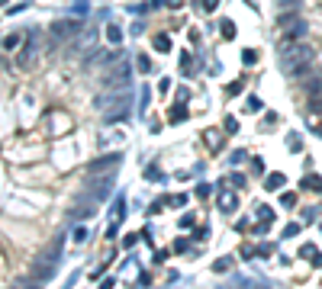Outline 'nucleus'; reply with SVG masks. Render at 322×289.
I'll list each match as a JSON object with an SVG mask.
<instances>
[{
    "label": "nucleus",
    "mask_w": 322,
    "mask_h": 289,
    "mask_svg": "<svg viewBox=\"0 0 322 289\" xmlns=\"http://www.w3.org/2000/svg\"><path fill=\"white\" fill-rule=\"evenodd\" d=\"M119 164H123V154H103V158L91 161L87 174H91V177H97V174H103V177H113L116 170H119Z\"/></svg>",
    "instance_id": "0eeeda50"
},
{
    "label": "nucleus",
    "mask_w": 322,
    "mask_h": 289,
    "mask_svg": "<svg viewBox=\"0 0 322 289\" xmlns=\"http://www.w3.org/2000/svg\"><path fill=\"white\" fill-rule=\"evenodd\" d=\"M174 251H177V254L187 251V241H184V238H177V241H174Z\"/></svg>",
    "instance_id": "864d4df0"
},
{
    "label": "nucleus",
    "mask_w": 322,
    "mask_h": 289,
    "mask_svg": "<svg viewBox=\"0 0 322 289\" xmlns=\"http://www.w3.org/2000/svg\"><path fill=\"white\" fill-rule=\"evenodd\" d=\"M87 235H91V231H87L84 225H77V228L71 231V241H74V244H84V241H87Z\"/></svg>",
    "instance_id": "4be33fe9"
},
{
    "label": "nucleus",
    "mask_w": 322,
    "mask_h": 289,
    "mask_svg": "<svg viewBox=\"0 0 322 289\" xmlns=\"http://www.w3.org/2000/svg\"><path fill=\"white\" fill-rule=\"evenodd\" d=\"M107 39L113 42V45H119V42H123V29H119L116 23H110V26H107Z\"/></svg>",
    "instance_id": "a211bd4d"
},
{
    "label": "nucleus",
    "mask_w": 322,
    "mask_h": 289,
    "mask_svg": "<svg viewBox=\"0 0 322 289\" xmlns=\"http://www.w3.org/2000/svg\"><path fill=\"white\" fill-rule=\"evenodd\" d=\"M254 254H258V251H254L252 244H242V257H254Z\"/></svg>",
    "instance_id": "09e8293b"
},
{
    "label": "nucleus",
    "mask_w": 322,
    "mask_h": 289,
    "mask_svg": "<svg viewBox=\"0 0 322 289\" xmlns=\"http://www.w3.org/2000/svg\"><path fill=\"white\" fill-rule=\"evenodd\" d=\"M136 68L142 71V74H148V71H152V58H148V55H138V58H136Z\"/></svg>",
    "instance_id": "a878e982"
},
{
    "label": "nucleus",
    "mask_w": 322,
    "mask_h": 289,
    "mask_svg": "<svg viewBox=\"0 0 322 289\" xmlns=\"http://www.w3.org/2000/svg\"><path fill=\"white\" fill-rule=\"evenodd\" d=\"M184 119H190V109H187L184 103H177V106L168 113V122H184Z\"/></svg>",
    "instance_id": "2eb2a0df"
},
{
    "label": "nucleus",
    "mask_w": 322,
    "mask_h": 289,
    "mask_svg": "<svg viewBox=\"0 0 322 289\" xmlns=\"http://www.w3.org/2000/svg\"><path fill=\"white\" fill-rule=\"evenodd\" d=\"M277 29H280V39H290V42H297V39L306 36V23H303V16H299L297 10L277 16Z\"/></svg>",
    "instance_id": "39448f33"
},
{
    "label": "nucleus",
    "mask_w": 322,
    "mask_h": 289,
    "mask_svg": "<svg viewBox=\"0 0 322 289\" xmlns=\"http://www.w3.org/2000/svg\"><path fill=\"white\" fill-rule=\"evenodd\" d=\"M181 225H184V228H190V225H193V212H187V215H181Z\"/></svg>",
    "instance_id": "603ef678"
},
{
    "label": "nucleus",
    "mask_w": 322,
    "mask_h": 289,
    "mask_svg": "<svg viewBox=\"0 0 322 289\" xmlns=\"http://www.w3.org/2000/svg\"><path fill=\"white\" fill-rule=\"evenodd\" d=\"M223 129H226V135H235V132H238V119H232V116H226Z\"/></svg>",
    "instance_id": "72a5a7b5"
},
{
    "label": "nucleus",
    "mask_w": 322,
    "mask_h": 289,
    "mask_svg": "<svg viewBox=\"0 0 322 289\" xmlns=\"http://www.w3.org/2000/svg\"><path fill=\"white\" fill-rule=\"evenodd\" d=\"M20 42H23V36H20V32H10V36L3 39V48H7V52H10V48H16V45H20Z\"/></svg>",
    "instance_id": "bb28decb"
},
{
    "label": "nucleus",
    "mask_w": 322,
    "mask_h": 289,
    "mask_svg": "<svg viewBox=\"0 0 322 289\" xmlns=\"http://www.w3.org/2000/svg\"><path fill=\"white\" fill-rule=\"evenodd\" d=\"M71 222H84V219H93L97 215V203H87V199H77L74 209H71Z\"/></svg>",
    "instance_id": "6e6552de"
},
{
    "label": "nucleus",
    "mask_w": 322,
    "mask_h": 289,
    "mask_svg": "<svg viewBox=\"0 0 322 289\" xmlns=\"http://www.w3.org/2000/svg\"><path fill=\"white\" fill-rule=\"evenodd\" d=\"M229 267H232V257H219V260L213 264V270H216V273H226Z\"/></svg>",
    "instance_id": "473e14b6"
},
{
    "label": "nucleus",
    "mask_w": 322,
    "mask_h": 289,
    "mask_svg": "<svg viewBox=\"0 0 322 289\" xmlns=\"http://www.w3.org/2000/svg\"><path fill=\"white\" fill-rule=\"evenodd\" d=\"M207 235H209V225H200V228L193 231V238H197V241H207Z\"/></svg>",
    "instance_id": "79ce46f5"
},
{
    "label": "nucleus",
    "mask_w": 322,
    "mask_h": 289,
    "mask_svg": "<svg viewBox=\"0 0 322 289\" xmlns=\"http://www.w3.org/2000/svg\"><path fill=\"white\" fill-rule=\"evenodd\" d=\"M123 215H126V199L116 196L113 199V209H110V219H113V222H123Z\"/></svg>",
    "instance_id": "4468645a"
},
{
    "label": "nucleus",
    "mask_w": 322,
    "mask_h": 289,
    "mask_svg": "<svg viewBox=\"0 0 322 289\" xmlns=\"http://www.w3.org/2000/svg\"><path fill=\"white\" fill-rule=\"evenodd\" d=\"M148 97H152V93H148V87H142V100H138V113H142V116L148 113Z\"/></svg>",
    "instance_id": "f704fd0d"
},
{
    "label": "nucleus",
    "mask_w": 322,
    "mask_h": 289,
    "mask_svg": "<svg viewBox=\"0 0 322 289\" xmlns=\"http://www.w3.org/2000/svg\"><path fill=\"white\" fill-rule=\"evenodd\" d=\"M258 254H261V257H271V254H274V244H261Z\"/></svg>",
    "instance_id": "de8ad7c7"
},
{
    "label": "nucleus",
    "mask_w": 322,
    "mask_h": 289,
    "mask_svg": "<svg viewBox=\"0 0 322 289\" xmlns=\"http://www.w3.org/2000/svg\"><path fill=\"white\" fill-rule=\"evenodd\" d=\"M299 3L303 0H280L277 7H280V13H293V10H299Z\"/></svg>",
    "instance_id": "b1692460"
},
{
    "label": "nucleus",
    "mask_w": 322,
    "mask_h": 289,
    "mask_svg": "<svg viewBox=\"0 0 322 289\" xmlns=\"http://www.w3.org/2000/svg\"><path fill=\"white\" fill-rule=\"evenodd\" d=\"M93 42H97V29H81V39H77L74 52H77V55L91 52V48H93Z\"/></svg>",
    "instance_id": "9b49d317"
},
{
    "label": "nucleus",
    "mask_w": 322,
    "mask_h": 289,
    "mask_svg": "<svg viewBox=\"0 0 322 289\" xmlns=\"http://www.w3.org/2000/svg\"><path fill=\"white\" fill-rule=\"evenodd\" d=\"M254 61H258V52H254V48H245V52H242V64H245V68H252Z\"/></svg>",
    "instance_id": "c85d7f7f"
},
{
    "label": "nucleus",
    "mask_w": 322,
    "mask_h": 289,
    "mask_svg": "<svg viewBox=\"0 0 322 289\" xmlns=\"http://www.w3.org/2000/svg\"><path fill=\"white\" fill-rule=\"evenodd\" d=\"M313 61H316V52H313L309 42H303V39H297V42L280 39V58H277V64H280V71H284L287 77L299 81L303 74H309Z\"/></svg>",
    "instance_id": "f257e3e1"
},
{
    "label": "nucleus",
    "mask_w": 322,
    "mask_h": 289,
    "mask_svg": "<svg viewBox=\"0 0 322 289\" xmlns=\"http://www.w3.org/2000/svg\"><path fill=\"white\" fill-rule=\"evenodd\" d=\"M129 106H132V100H129V103H116V106L103 109V122H107V125H116V122L129 119Z\"/></svg>",
    "instance_id": "1a4fd4ad"
},
{
    "label": "nucleus",
    "mask_w": 322,
    "mask_h": 289,
    "mask_svg": "<svg viewBox=\"0 0 322 289\" xmlns=\"http://www.w3.org/2000/svg\"><path fill=\"white\" fill-rule=\"evenodd\" d=\"M280 203H284V209H293V206H297V193H284Z\"/></svg>",
    "instance_id": "58836bf2"
},
{
    "label": "nucleus",
    "mask_w": 322,
    "mask_h": 289,
    "mask_svg": "<svg viewBox=\"0 0 322 289\" xmlns=\"http://www.w3.org/2000/svg\"><path fill=\"white\" fill-rule=\"evenodd\" d=\"M303 190H322V177L306 174V177H303Z\"/></svg>",
    "instance_id": "6ab92c4d"
},
{
    "label": "nucleus",
    "mask_w": 322,
    "mask_h": 289,
    "mask_svg": "<svg viewBox=\"0 0 322 289\" xmlns=\"http://www.w3.org/2000/svg\"><path fill=\"white\" fill-rule=\"evenodd\" d=\"M313 254H316L313 244H303V248H299V257H313Z\"/></svg>",
    "instance_id": "c03bdc74"
},
{
    "label": "nucleus",
    "mask_w": 322,
    "mask_h": 289,
    "mask_svg": "<svg viewBox=\"0 0 322 289\" xmlns=\"http://www.w3.org/2000/svg\"><path fill=\"white\" fill-rule=\"evenodd\" d=\"M252 170H254V174H264V161L254 158V161H252Z\"/></svg>",
    "instance_id": "49530a36"
},
{
    "label": "nucleus",
    "mask_w": 322,
    "mask_h": 289,
    "mask_svg": "<svg viewBox=\"0 0 322 289\" xmlns=\"http://www.w3.org/2000/svg\"><path fill=\"white\" fill-rule=\"evenodd\" d=\"M87 13V3L84 0H81V3H74V16H84Z\"/></svg>",
    "instance_id": "3c124183"
},
{
    "label": "nucleus",
    "mask_w": 322,
    "mask_h": 289,
    "mask_svg": "<svg viewBox=\"0 0 322 289\" xmlns=\"http://www.w3.org/2000/svg\"><path fill=\"white\" fill-rule=\"evenodd\" d=\"M3 3H10V0H0V7H3Z\"/></svg>",
    "instance_id": "6e6d98bb"
},
{
    "label": "nucleus",
    "mask_w": 322,
    "mask_h": 289,
    "mask_svg": "<svg viewBox=\"0 0 322 289\" xmlns=\"http://www.w3.org/2000/svg\"><path fill=\"white\" fill-rule=\"evenodd\" d=\"M242 90H245V84H242V81H232V84L226 87V93H229V97H238Z\"/></svg>",
    "instance_id": "c9c22d12"
},
{
    "label": "nucleus",
    "mask_w": 322,
    "mask_h": 289,
    "mask_svg": "<svg viewBox=\"0 0 322 289\" xmlns=\"http://www.w3.org/2000/svg\"><path fill=\"white\" fill-rule=\"evenodd\" d=\"M313 267H322V254H313Z\"/></svg>",
    "instance_id": "5fc2aeb1"
},
{
    "label": "nucleus",
    "mask_w": 322,
    "mask_h": 289,
    "mask_svg": "<svg viewBox=\"0 0 322 289\" xmlns=\"http://www.w3.org/2000/svg\"><path fill=\"white\" fill-rule=\"evenodd\" d=\"M303 222H319V206H309V209H303Z\"/></svg>",
    "instance_id": "cd10ccee"
},
{
    "label": "nucleus",
    "mask_w": 322,
    "mask_h": 289,
    "mask_svg": "<svg viewBox=\"0 0 322 289\" xmlns=\"http://www.w3.org/2000/svg\"><path fill=\"white\" fill-rule=\"evenodd\" d=\"M258 219L261 222H274V209H271V206H258Z\"/></svg>",
    "instance_id": "2f4dec72"
},
{
    "label": "nucleus",
    "mask_w": 322,
    "mask_h": 289,
    "mask_svg": "<svg viewBox=\"0 0 322 289\" xmlns=\"http://www.w3.org/2000/svg\"><path fill=\"white\" fill-rule=\"evenodd\" d=\"M62 248H65V235H55L52 244H48L46 251L39 254V260L32 264L29 283H46V280H52L55 270H58V260H62Z\"/></svg>",
    "instance_id": "f03ea898"
},
{
    "label": "nucleus",
    "mask_w": 322,
    "mask_h": 289,
    "mask_svg": "<svg viewBox=\"0 0 322 289\" xmlns=\"http://www.w3.org/2000/svg\"><path fill=\"white\" fill-rule=\"evenodd\" d=\"M287 144H290V151H299V135H297V132L287 135Z\"/></svg>",
    "instance_id": "ea45409f"
},
{
    "label": "nucleus",
    "mask_w": 322,
    "mask_h": 289,
    "mask_svg": "<svg viewBox=\"0 0 322 289\" xmlns=\"http://www.w3.org/2000/svg\"><path fill=\"white\" fill-rule=\"evenodd\" d=\"M306 93H309V97L322 93V81H319V77H309V81H306Z\"/></svg>",
    "instance_id": "5701e85b"
},
{
    "label": "nucleus",
    "mask_w": 322,
    "mask_h": 289,
    "mask_svg": "<svg viewBox=\"0 0 322 289\" xmlns=\"http://www.w3.org/2000/svg\"><path fill=\"white\" fill-rule=\"evenodd\" d=\"M187 100H190V90H187V87H181V90H177V103H187Z\"/></svg>",
    "instance_id": "a18cd8bd"
},
{
    "label": "nucleus",
    "mask_w": 322,
    "mask_h": 289,
    "mask_svg": "<svg viewBox=\"0 0 322 289\" xmlns=\"http://www.w3.org/2000/svg\"><path fill=\"white\" fill-rule=\"evenodd\" d=\"M245 158H248L245 151H232V164H242V161H245Z\"/></svg>",
    "instance_id": "8fccbe9b"
},
{
    "label": "nucleus",
    "mask_w": 322,
    "mask_h": 289,
    "mask_svg": "<svg viewBox=\"0 0 322 289\" xmlns=\"http://www.w3.org/2000/svg\"><path fill=\"white\" fill-rule=\"evenodd\" d=\"M219 209H223V212H235L238 209V196L229 190V186H219Z\"/></svg>",
    "instance_id": "9d476101"
},
{
    "label": "nucleus",
    "mask_w": 322,
    "mask_h": 289,
    "mask_svg": "<svg viewBox=\"0 0 322 289\" xmlns=\"http://www.w3.org/2000/svg\"><path fill=\"white\" fill-rule=\"evenodd\" d=\"M110 193H113V177H103V180H87V186L77 193V199H87V203H103Z\"/></svg>",
    "instance_id": "423d86ee"
},
{
    "label": "nucleus",
    "mask_w": 322,
    "mask_h": 289,
    "mask_svg": "<svg viewBox=\"0 0 322 289\" xmlns=\"http://www.w3.org/2000/svg\"><path fill=\"white\" fill-rule=\"evenodd\" d=\"M81 29H84V23H81L77 16H65V20H55L52 29H48V48H55L58 42H68V39H74Z\"/></svg>",
    "instance_id": "7ed1b4c3"
},
{
    "label": "nucleus",
    "mask_w": 322,
    "mask_h": 289,
    "mask_svg": "<svg viewBox=\"0 0 322 289\" xmlns=\"http://www.w3.org/2000/svg\"><path fill=\"white\" fill-rule=\"evenodd\" d=\"M155 48H158L161 55L171 52V36H168V32H158V36H155Z\"/></svg>",
    "instance_id": "f3484780"
},
{
    "label": "nucleus",
    "mask_w": 322,
    "mask_h": 289,
    "mask_svg": "<svg viewBox=\"0 0 322 289\" xmlns=\"http://www.w3.org/2000/svg\"><path fill=\"white\" fill-rule=\"evenodd\" d=\"M297 235H299V225H297V222H290V225L284 228V238H297Z\"/></svg>",
    "instance_id": "a19ab883"
},
{
    "label": "nucleus",
    "mask_w": 322,
    "mask_h": 289,
    "mask_svg": "<svg viewBox=\"0 0 322 289\" xmlns=\"http://www.w3.org/2000/svg\"><path fill=\"white\" fill-rule=\"evenodd\" d=\"M145 177H148V180H164V174H161L158 164H148V167H145Z\"/></svg>",
    "instance_id": "7c9ffc66"
},
{
    "label": "nucleus",
    "mask_w": 322,
    "mask_h": 289,
    "mask_svg": "<svg viewBox=\"0 0 322 289\" xmlns=\"http://www.w3.org/2000/svg\"><path fill=\"white\" fill-rule=\"evenodd\" d=\"M181 71H184V77L193 74V58H190L187 52H181Z\"/></svg>",
    "instance_id": "412c9836"
},
{
    "label": "nucleus",
    "mask_w": 322,
    "mask_h": 289,
    "mask_svg": "<svg viewBox=\"0 0 322 289\" xmlns=\"http://www.w3.org/2000/svg\"><path fill=\"white\" fill-rule=\"evenodd\" d=\"M306 106H309V113H316V116H319V113H322V93L309 97V103H306Z\"/></svg>",
    "instance_id": "c756f323"
},
{
    "label": "nucleus",
    "mask_w": 322,
    "mask_h": 289,
    "mask_svg": "<svg viewBox=\"0 0 322 289\" xmlns=\"http://www.w3.org/2000/svg\"><path fill=\"white\" fill-rule=\"evenodd\" d=\"M203 142L209 144V151H219V148H223V135H219V129H207V132H203Z\"/></svg>",
    "instance_id": "f8f14e48"
},
{
    "label": "nucleus",
    "mask_w": 322,
    "mask_h": 289,
    "mask_svg": "<svg viewBox=\"0 0 322 289\" xmlns=\"http://www.w3.org/2000/svg\"><path fill=\"white\" fill-rule=\"evenodd\" d=\"M200 7L207 10V13H213V10H216V7H219V0H200Z\"/></svg>",
    "instance_id": "37998d69"
},
{
    "label": "nucleus",
    "mask_w": 322,
    "mask_h": 289,
    "mask_svg": "<svg viewBox=\"0 0 322 289\" xmlns=\"http://www.w3.org/2000/svg\"><path fill=\"white\" fill-rule=\"evenodd\" d=\"M129 77H132V68H129V61L123 58V61H116L113 68L103 74V81H100V84H103V90H107V93H113V90H123V87H129V84H132Z\"/></svg>",
    "instance_id": "20e7f679"
},
{
    "label": "nucleus",
    "mask_w": 322,
    "mask_h": 289,
    "mask_svg": "<svg viewBox=\"0 0 322 289\" xmlns=\"http://www.w3.org/2000/svg\"><path fill=\"white\" fill-rule=\"evenodd\" d=\"M284 183H287V177H284V174H268V180H264V190L274 193V190H280Z\"/></svg>",
    "instance_id": "dca6fc26"
},
{
    "label": "nucleus",
    "mask_w": 322,
    "mask_h": 289,
    "mask_svg": "<svg viewBox=\"0 0 322 289\" xmlns=\"http://www.w3.org/2000/svg\"><path fill=\"white\" fill-rule=\"evenodd\" d=\"M161 206H174V209H181V206H187V193H168V196L158 199Z\"/></svg>",
    "instance_id": "ddd939ff"
},
{
    "label": "nucleus",
    "mask_w": 322,
    "mask_h": 289,
    "mask_svg": "<svg viewBox=\"0 0 322 289\" xmlns=\"http://www.w3.org/2000/svg\"><path fill=\"white\" fill-rule=\"evenodd\" d=\"M261 109H264V103H261V97H254V93H252V97L245 100V113H261Z\"/></svg>",
    "instance_id": "aec40b11"
},
{
    "label": "nucleus",
    "mask_w": 322,
    "mask_h": 289,
    "mask_svg": "<svg viewBox=\"0 0 322 289\" xmlns=\"http://www.w3.org/2000/svg\"><path fill=\"white\" fill-rule=\"evenodd\" d=\"M219 29H223V39H235V23H232V20H223Z\"/></svg>",
    "instance_id": "393cba45"
},
{
    "label": "nucleus",
    "mask_w": 322,
    "mask_h": 289,
    "mask_svg": "<svg viewBox=\"0 0 322 289\" xmlns=\"http://www.w3.org/2000/svg\"><path fill=\"white\" fill-rule=\"evenodd\" d=\"M223 183H229V186H235V190H242V186H245V177H242V174H232L229 180H223Z\"/></svg>",
    "instance_id": "e433bc0d"
},
{
    "label": "nucleus",
    "mask_w": 322,
    "mask_h": 289,
    "mask_svg": "<svg viewBox=\"0 0 322 289\" xmlns=\"http://www.w3.org/2000/svg\"><path fill=\"white\" fill-rule=\"evenodd\" d=\"M209 193H213V186H209L207 180H203V183H197V196H200V199H207Z\"/></svg>",
    "instance_id": "4c0bfd02"
}]
</instances>
